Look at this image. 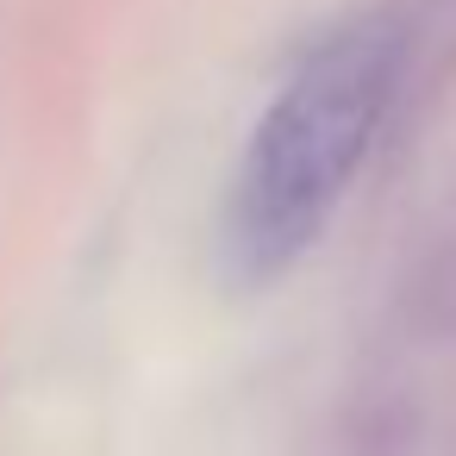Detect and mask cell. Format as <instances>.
<instances>
[{
  "label": "cell",
  "mask_w": 456,
  "mask_h": 456,
  "mask_svg": "<svg viewBox=\"0 0 456 456\" xmlns=\"http://www.w3.org/2000/svg\"><path fill=\"white\" fill-rule=\"evenodd\" d=\"M394 82H400V32L387 20H362L325 38L281 82L219 207L225 281L263 288L319 244L381 132Z\"/></svg>",
  "instance_id": "obj_1"
}]
</instances>
